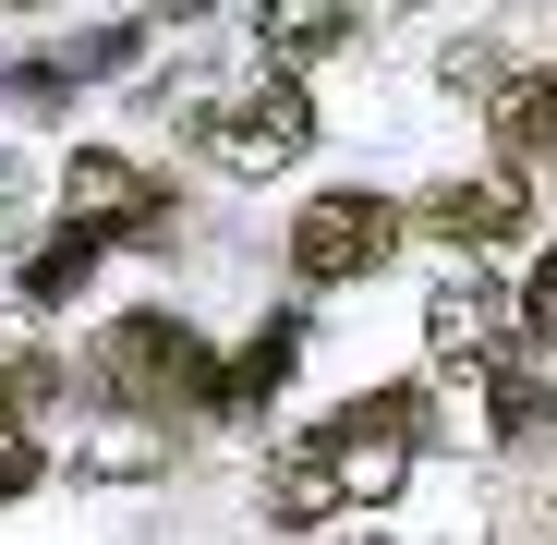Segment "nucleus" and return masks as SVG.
<instances>
[{"label": "nucleus", "instance_id": "nucleus-1", "mask_svg": "<svg viewBox=\"0 0 557 545\" xmlns=\"http://www.w3.org/2000/svg\"><path fill=\"white\" fill-rule=\"evenodd\" d=\"M207 146H219L243 182H267V170H292V158L315 146V110H304L292 73H267V85H231V98L207 110Z\"/></svg>", "mask_w": 557, "mask_h": 545}, {"label": "nucleus", "instance_id": "nucleus-2", "mask_svg": "<svg viewBox=\"0 0 557 545\" xmlns=\"http://www.w3.org/2000/svg\"><path fill=\"white\" fill-rule=\"evenodd\" d=\"M98 376L134 400V412H170V400H219V376H207V351L182 339L170 315H122L110 327V351H98Z\"/></svg>", "mask_w": 557, "mask_h": 545}, {"label": "nucleus", "instance_id": "nucleus-3", "mask_svg": "<svg viewBox=\"0 0 557 545\" xmlns=\"http://www.w3.org/2000/svg\"><path fill=\"white\" fill-rule=\"evenodd\" d=\"M327 473H339V497H388L400 473H412V448H424V400L412 388H388V400H363V412H339L327 436Z\"/></svg>", "mask_w": 557, "mask_h": 545}, {"label": "nucleus", "instance_id": "nucleus-4", "mask_svg": "<svg viewBox=\"0 0 557 545\" xmlns=\"http://www.w3.org/2000/svg\"><path fill=\"white\" fill-rule=\"evenodd\" d=\"M388 243H400V207L388 195H315L292 219V267H304V280H363V267H388Z\"/></svg>", "mask_w": 557, "mask_h": 545}, {"label": "nucleus", "instance_id": "nucleus-5", "mask_svg": "<svg viewBox=\"0 0 557 545\" xmlns=\"http://www.w3.org/2000/svg\"><path fill=\"white\" fill-rule=\"evenodd\" d=\"M61 207H73V231H122V243H158V231H170L158 195H146L122 158H73V170H61Z\"/></svg>", "mask_w": 557, "mask_h": 545}, {"label": "nucleus", "instance_id": "nucleus-6", "mask_svg": "<svg viewBox=\"0 0 557 545\" xmlns=\"http://www.w3.org/2000/svg\"><path fill=\"white\" fill-rule=\"evenodd\" d=\"M424 339H436L448 363H497V351H509V292H497V280H448V292L424 304Z\"/></svg>", "mask_w": 557, "mask_h": 545}, {"label": "nucleus", "instance_id": "nucleus-7", "mask_svg": "<svg viewBox=\"0 0 557 545\" xmlns=\"http://www.w3.org/2000/svg\"><path fill=\"white\" fill-rule=\"evenodd\" d=\"M363 13H376V0H267L255 25H267L278 61H327L339 37H363Z\"/></svg>", "mask_w": 557, "mask_h": 545}, {"label": "nucleus", "instance_id": "nucleus-8", "mask_svg": "<svg viewBox=\"0 0 557 545\" xmlns=\"http://www.w3.org/2000/svg\"><path fill=\"white\" fill-rule=\"evenodd\" d=\"M339 509V473H327V448L304 436V448H278V461H267V521H292V533H315Z\"/></svg>", "mask_w": 557, "mask_h": 545}, {"label": "nucleus", "instance_id": "nucleus-9", "mask_svg": "<svg viewBox=\"0 0 557 545\" xmlns=\"http://www.w3.org/2000/svg\"><path fill=\"white\" fill-rule=\"evenodd\" d=\"M424 231L436 243H509L521 231V195H509V182H448V195L424 207Z\"/></svg>", "mask_w": 557, "mask_h": 545}, {"label": "nucleus", "instance_id": "nucleus-10", "mask_svg": "<svg viewBox=\"0 0 557 545\" xmlns=\"http://www.w3.org/2000/svg\"><path fill=\"white\" fill-rule=\"evenodd\" d=\"M497 134H509V158L557 146V73H521V85H509V98H497Z\"/></svg>", "mask_w": 557, "mask_h": 545}, {"label": "nucleus", "instance_id": "nucleus-11", "mask_svg": "<svg viewBox=\"0 0 557 545\" xmlns=\"http://www.w3.org/2000/svg\"><path fill=\"white\" fill-rule=\"evenodd\" d=\"M85 255H98V243H85V231H73V243H49V255L25 267V292H37V304H61V292H85Z\"/></svg>", "mask_w": 557, "mask_h": 545}, {"label": "nucleus", "instance_id": "nucleus-12", "mask_svg": "<svg viewBox=\"0 0 557 545\" xmlns=\"http://www.w3.org/2000/svg\"><path fill=\"white\" fill-rule=\"evenodd\" d=\"M521 327H533V351H557V255L533 267V292H521Z\"/></svg>", "mask_w": 557, "mask_h": 545}, {"label": "nucleus", "instance_id": "nucleus-13", "mask_svg": "<svg viewBox=\"0 0 557 545\" xmlns=\"http://www.w3.org/2000/svg\"><path fill=\"white\" fill-rule=\"evenodd\" d=\"M497 424L533 436V424H545V388H533V376H497Z\"/></svg>", "mask_w": 557, "mask_h": 545}, {"label": "nucleus", "instance_id": "nucleus-14", "mask_svg": "<svg viewBox=\"0 0 557 545\" xmlns=\"http://www.w3.org/2000/svg\"><path fill=\"white\" fill-rule=\"evenodd\" d=\"M13 195H25V170H13V158H0V207H13Z\"/></svg>", "mask_w": 557, "mask_h": 545}]
</instances>
